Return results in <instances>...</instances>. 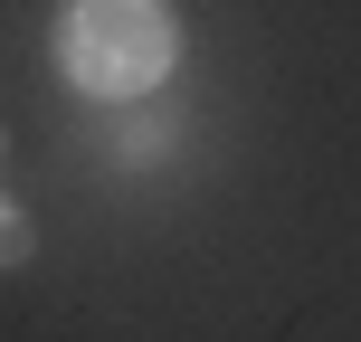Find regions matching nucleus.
I'll use <instances>...</instances> for the list:
<instances>
[{
  "mask_svg": "<svg viewBox=\"0 0 361 342\" xmlns=\"http://www.w3.org/2000/svg\"><path fill=\"white\" fill-rule=\"evenodd\" d=\"M29 257H38V228H29V209L0 190V267H29Z\"/></svg>",
  "mask_w": 361,
  "mask_h": 342,
  "instance_id": "f03ea898",
  "label": "nucleus"
},
{
  "mask_svg": "<svg viewBox=\"0 0 361 342\" xmlns=\"http://www.w3.org/2000/svg\"><path fill=\"white\" fill-rule=\"evenodd\" d=\"M57 67H67L76 95H152L180 67V19L162 0H67L57 10Z\"/></svg>",
  "mask_w": 361,
  "mask_h": 342,
  "instance_id": "f257e3e1",
  "label": "nucleus"
}]
</instances>
